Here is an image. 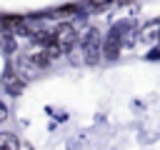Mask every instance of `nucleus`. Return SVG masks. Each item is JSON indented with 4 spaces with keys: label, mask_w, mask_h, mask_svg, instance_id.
Returning a JSON list of instances; mask_svg holds the SVG:
<instances>
[{
    "label": "nucleus",
    "mask_w": 160,
    "mask_h": 150,
    "mask_svg": "<svg viewBox=\"0 0 160 150\" xmlns=\"http://www.w3.org/2000/svg\"><path fill=\"white\" fill-rule=\"evenodd\" d=\"M80 48H82V55H85V62L95 65L102 55V48H100V32L98 28H90L82 38H80Z\"/></svg>",
    "instance_id": "obj_1"
},
{
    "label": "nucleus",
    "mask_w": 160,
    "mask_h": 150,
    "mask_svg": "<svg viewBox=\"0 0 160 150\" xmlns=\"http://www.w3.org/2000/svg\"><path fill=\"white\" fill-rule=\"evenodd\" d=\"M52 35H55V45L60 48V52H70V50L78 45V30H75V25H70V22L58 25V28L52 30Z\"/></svg>",
    "instance_id": "obj_2"
},
{
    "label": "nucleus",
    "mask_w": 160,
    "mask_h": 150,
    "mask_svg": "<svg viewBox=\"0 0 160 150\" xmlns=\"http://www.w3.org/2000/svg\"><path fill=\"white\" fill-rule=\"evenodd\" d=\"M120 32H118V28L115 30H110L108 32V38H105V45H102V55L108 58V60H115L118 55H120Z\"/></svg>",
    "instance_id": "obj_3"
},
{
    "label": "nucleus",
    "mask_w": 160,
    "mask_h": 150,
    "mask_svg": "<svg viewBox=\"0 0 160 150\" xmlns=\"http://www.w3.org/2000/svg\"><path fill=\"white\" fill-rule=\"evenodd\" d=\"M2 82H5L8 92H12V95H18V92L22 90V78H20V72H15L12 68H8V72H5V78H2Z\"/></svg>",
    "instance_id": "obj_4"
},
{
    "label": "nucleus",
    "mask_w": 160,
    "mask_h": 150,
    "mask_svg": "<svg viewBox=\"0 0 160 150\" xmlns=\"http://www.w3.org/2000/svg\"><path fill=\"white\" fill-rule=\"evenodd\" d=\"M155 32L160 35V20H155L152 25H148V28L142 30V38H145V40H150V38H155Z\"/></svg>",
    "instance_id": "obj_5"
},
{
    "label": "nucleus",
    "mask_w": 160,
    "mask_h": 150,
    "mask_svg": "<svg viewBox=\"0 0 160 150\" xmlns=\"http://www.w3.org/2000/svg\"><path fill=\"white\" fill-rule=\"evenodd\" d=\"M5 118H8V115H5V108H0V122H2Z\"/></svg>",
    "instance_id": "obj_6"
},
{
    "label": "nucleus",
    "mask_w": 160,
    "mask_h": 150,
    "mask_svg": "<svg viewBox=\"0 0 160 150\" xmlns=\"http://www.w3.org/2000/svg\"><path fill=\"white\" fill-rule=\"evenodd\" d=\"M0 150H8V148H5V145H0Z\"/></svg>",
    "instance_id": "obj_7"
}]
</instances>
